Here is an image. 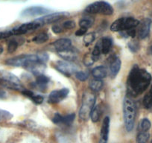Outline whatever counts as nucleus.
I'll list each match as a JSON object with an SVG mask.
<instances>
[{
	"label": "nucleus",
	"instance_id": "f257e3e1",
	"mask_svg": "<svg viewBox=\"0 0 152 143\" xmlns=\"http://www.w3.org/2000/svg\"><path fill=\"white\" fill-rule=\"evenodd\" d=\"M151 75L143 69H140L137 65L130 71L127 81L128 93L131 96H138L142 94L150 85Z\"/></svg>",
	"mask_w": 152,
	"mask_h": 143
},
{
	"label": "nucleus",
	"instance_id": "f03ea898",
	"mask_svg": "<svg viewBox=\"0 0 152 143\" xmlns=\"http://www.w3.org/2000/svg\"><path fill=\"white\" fill-rule=\"evenodd\" d=\"M123 116L125 129L131 132L134 127L136 118V105L134 101L126 97L123 101Z\"/></svg>",
	"mask_w": 152,
	"mask_h": 143
},
{
	"label": "nucleus",
	"instance_id": "7ed1b4c3",
	"mask_svg": "<svg viewBox=\"0 0 152 143\" xmlns=\"http://www.w3.org/2000/svg\"><path fill=\"white\" fill-rule=\"evenodd\" d=\"M96 103V97L91 92H86L84 93L81 102V108L79 110V118L83 121L88 120L90 117L93 109Z\"/></svg>",
	"mask_w": 152,
	"mask_h": 143
},
{
	"label": "nucleus",
	"instance_id": "20e7f679",
	"mask_svg": "<svg viewBox=\"0 0 152 143\" xmlns=\"http://www.w3.org/2000/svg\"><path fill=\"white\" fill-rule=\"evenodd\" d=\"M0 86L14 90H24L20 80L8 72H0Z\"/></svg>",
	"mask_w": 152,
	"mask_h": 143
},
{
	"label": "nucleus",
	"instance_id": "39448f33",
	"mask_svg": "<svg viewBox=\"0 0 152 143\" xmlns=\"http://www.w3.org/2000/svg\"><path fill=\"white\" fill-rule=\"evenodd\" d=\"M140 21L134 17H122L114 21L110 26L112 31H124L134 29L139 26Z\"/></svg>",
	"mask_w": 152,
	"mask_h": 143
},
{
	"label": "nucleus",
	"instance_id": "423d86ee",
	"mask_svg": "<svg viewBox=\"0 0 152 143\" xmlns=\"http://www.w3.org/2000/svg\"><path fill=\"white\" fill-rule=\"evenodd\" d=\"M86 13L90 14H102L110 16L113 14L114 10L112 5L104 1H97L87 5L84 10Z\"/></svg>",
	"mask_w": 152,
	"mask_h": 143
},
{
	"label": "nucleus",
	"instance_id": "0eeeda50",
	"mask_svg": "<svg viewBox=\"0 0 152 143\" xmlns=\"http://www.w3.org/2000/svg\"><path fill=\"white\" fill-rule=\"evenodd\" d=\"M55 66L58 71L66 76H70L72 74L76 73L78 70V67L75 64L66 61H57Z\"/></svg>",
	"mask_w": 152,
	"mask_h": 143
},
{
	"label": "nucleus",
	"instance_id": "6e6552de",
	"mask_svg": "<svg viewBox=\"0 0 152 143\" xmlns=\"http://www.w3.org/2000/svg\"><path fill=\"white\" fill-rule=\"evenodd\" d=\"M41 26H42L40 23L34 21L33 23H28L22 24L21 26L11 30V32L12 34V36L13 35H22L28 33V32L31 31L36 30V29L39 28Z\"/></svg>",
	"mask_w": 152,
	"mask_h": 143
},
{
	"label": "nucleus",
	"instance_id": "1a4fd4ad",
	"mask_svg": "<svg viewBox=\"0 0 152 143\" xmlns=\"http://www.w3.org/2000/svg\"><path fill=\"white\" fill-rule=\"evenodd\" d=\"M48 8L43 6H31L26 8L21 13V16L23 17H35L46 14L49 12Z\"/></svg>",
	"mask_w": 152,
	"mask_h": 143
},
{
	"label": "nucleus",
	"instance_id": "9d476101",
	"mask_svg": "<svg viewBox=\"0 0 152 143\" xmlns=\"http://www.w3.org/2000/svg\"><path fill=\"white\" fill-rule=\"evenodd\" d=\"M66 16V14L64 12L54 13V14L45 16V17H42V18L37 19V20H35V22L40 23L41 26H43V25L53 24V23H57V22L64 19Z\"/></svg>",
	"mask_w": 152,
	"mask_h": 143
},
{
	"label": "nucleus",
	"instance_id": "9b49d317",
	"mask_svg": "<svg viewBox=\"0 0 152 143\" xmlns=\"http://www.w3.org/2000/svg\"><path fill=\"white\" fill-rule=\"evenodd\" d=\"M69 93V90L67 88L56 90L52 91L49 96V102L52 104H58L62 101L67 97Z\"/></svg>",
	"mask_w": 152,
	"mask_h": 143
},
{
	"label": "nucleus",
	"instance_id": "f8f14e48",
	"mask_svg": "<svg viewBox=\"0 0 152 143\" xmlns=\"http://www.w3.org/2000/svg\"><path fill=\"white\" fill-rule=\"evenodd\" d=\"M151 24V20L148 18L144 19L141 23H140L138 26V35L140 38L145 39L148 36L150 33Z\"/></svg>",
	"mask_w": 152,
	"mask_h": 143
},
{
	"label": "nucleus",
	"instance_id": "ddd939ff",
	"mask_svg": "<svg viewBox=\"0 0 152 143\" xmlns=\"http://www.w3.org/2000/svg\"><path fill=\"white\" fill-rule=\"evenodd\" d=\"M110 131V118L108 116L104 119L102 128L100 131V140L99 143H107L109 136Z\"/></svg>",
	"mask_w": 152,
	"mask_h": 143
},
{
	"label": "nucleus",
	"instance_id": "4468645a",
	"mask_svg": "<svg viewBox=\"0 0 152 143\" xmlns=\"http://www.w3.org/2000/svg\"><path fill=\"white\" fill-rule=\"evenodd\" d=\"M122 62L118 57H113L110 62V75L111 78H116L121 69Z\"/></svg>",
	"mask_w": 152,
	"mask_h": 143
},
{
	"label": "nucleus",
	"instance_id": "2eb2a0df",
	"mask_svg": "<svg viewBox=\"0 0 152 143\" xmlns=\"http://www.w3.org/2000/svg\"><path fill=\"white\" fill-rule=\"evenodd\" d=\"M53 46L58 52H64L72 49V41L69 39L61 38L56 40L53 43Z\"/></svg>",
	"mask_w": 152,
	"mask_h": 143
},
{
	"label": "nucleus",
	"instance_id": "dca6fc26",
	"mask_svg": "<svg viewBox=\"0 0 152 143\" xmlns=\"http://www.w3.org/2000/svg\"><path fill=\"white\" fill-rule=\"evenodd\" d=\"M102 47V52L103 55H107L111 50L113 45V40L109 37H105L99 40Z\"/></svg>",
	"mask_w": 152,
	"mask_h": 143
},
{
	"label": "nucleus",
	"instance_id": "f3484780",
	"mask_svg": "<svg viewBox=\"0 0 152 143\" xmlns=\"http://www.w3.org/2000/svg\"><path fill=\"white\" fill-rule=\"evenodd\" d=\"M22 93L26 97L29 98L34 103L37 104H41L43 101V97L41 96H39V95H36L33 93V92L30 91V90H28L25 89L24 90L22 91Z\"/></svg>",
	"mask_w": 152,
	"mask_h": 143
},
{
	"label": "nucleus",
	"instance_id": "a211bd4d",
	"mask_svg": "<svg viewBox=\"0 0 152 143\" xmlns=\"http://www.w3.org/2000/svg\"><path fill=\"white\" fill-rule=\"evenodd\" d=\"M49 81H50V78L49 77L44 75H40L37 77L34 84L39 90H43L46 88V86L49 84Z\"/></svg>",
	"mask_w": 152,
	"mask_h": 143
},
{
	"label": "nucleus",
	"instance_id": "6ab92c4d",
	"mask_svg": "<svg viewBox=\"0 0 152 143\" xmlns=\"http://www.w3.org/2000/svg\"><path fill=\"white\" fill-rule=\"evenodd\" d=\"M92 74L96 79H102V78H104L107 75V69L104 66H99L93 69Z\"/></svg>",
	"mask_w": 152,
	"mask_h": 143
},
{
	"label": "nucleus",
	"instance_id": "aec40b11",
	"mask_svg": "<svg viewBox=\"0 0 152 143\" xmlns=\"http://www.w3.org/2000/svg\"><path fill=\"white\" fill-rule=\"evenodd\" d=\"M58 55L60 57L63 58L64 61H69L71 62L72 61H74L77 58V53L75 51L72 50V49H69V50L64 51V52H58Z\"/></svg>",
	"mask_w": 152,
	"mask_h": 143
},
{
	"label": "nucleus",
	"instance_id": "412c9836",
	"mask_svg": "<svg viewBox=\"0 0 152 143\" xmlns=\"http://www.w3.org/2000/svg\"><path fill=\"white\" fill-rule=\"evenodd\" d=\"M143 106L146 109H150L152 107V85L143 98Z\"/></svg>",
	"mask_w": 152,
	"mask_h": 143
},
{
	"label": "nucleus",
	"instance_id": "4be33fe9",
	"mask_svg": "<svg viewBox=\"0 0 152 143\" xmlns=\"http://www.w3.org/2000/svg\"><path fill=\"white\" fill-rule=\"evenodd\" d=\"M94 23V20L91 17H85V18H82L79 21V26L81 28L84 29H88L90 27H92V26Z\"/></svg>",
	"mask_w": 152,
	"mask_h": 143
},
{
	"label": "nucleus",
	"instance_id": "5701e85b",
	"mask_svg": "<svg viewBox=\"0 0 152 143\" xmlns=\"http://www.w3.org/2000/svg\"><path fill=\"white\" fill-rule=\"evenodd\" d=\"M104 87V83L102 79H94L90 82V87L93 91L99 92L102 90Z\"/></svg>",
	"mask_w": 152,
	"mask_h": 143
},
{
	"label": "nucleus",
	"instance_id": "b1692460",
	"mask_svg": "<svg viewBox=\"0 0 152 143\" xmlns=\"http://www.w3.org/2000/svg\"><path fill=\"white\" fill-rule=\"evenodd\" d=\"M49 40V35L46 33H40L33 38V41L37 44H41L46 43Z\"/></svg>",
	"mask_w": 152,
	"mask_h": 143
},
{
	"label": "nucleus",
	"instance_id": "393cba45",
	"mask_svg": "<svg viewBox=\"0 0 152 143\" xmlns=\"http://www.w3.org/2000/svg\"><path fill=\"white\" fill-rule=\"evenodd\" d=\"M148 133L147 132H141L138 134L137 137V143H146L148 140L149 139Z\"/></svg>",
	"mask_w": 152,
	"mask_h": 143
},
{
	"label": "nucleus",
	"instance_id": "a878e982",
	"mask_svg": "<svg viewBox=\"0 0 152 143\" xmlns=\"http://www.w3.org/2000/svg\"><path fill=\"white\" fill-rule=\"evenodd\" d=\"M19 46V42L17 40H10L8 45V53H13L17 49Z\"/></svg>",
	"mask_w": 152,
	"mask_h": 143
},
{
	"label": "nucleus",
	"instance_id": "bb28decb",
	"mask_svg": "<svg viewBox=\"0 0 152 143\" xmlns=\"http://www.w3.org/2000/svg\"><path fill=\"white\" fill-rule=\"evenodd\" d=\"M151 124L148 119H143L140 122V128L142 131V132H147L151 128Z\"/></svg>",
	"mask_w": 152,
	"mask_h": 143
},
{
	"label": "nucleus",
	"instance_id": "cd10ccee",
	"mask_svg": "<svg viewBox=\"0 0 152 143\" xmlns=\"http://www.w3.org/2000/svg\"><path fill=\"white\" fill-rule=\"evenodd\" d=\"M75 118V113H71V114H69L66 116H63L62 124L65 125H70L74 122Z\"/></svg>",
	"mask_w": 152,
	"mask_h": 143
},
{
	"label": "nucleus",
	"instance_id": "c85d7f7f",
	"mask_svg": "<svg viewBox=\"0 0 152 143\" xmlns=\"http://www.w3.org/2000/svg\"><path fill=\"white\" fill-rule=\"evenodd\" d=\"M90 117H91L93 122H97L99 120L100 113H99V110L98 107H94V108L93 109V111L91 113V115H90Z\"/></svg>",
	"mask_w": 152,
	"mask_h": 143
},
{
	"label": "nucleus",
	"instance_id": "c756f323",
	"mask_svg": "<svg viewBox=\"0 0 152 143\" xmlns=\"http://www.w3.org/2000/svg\"><path fill=\"white\" fill-rule=\"evenodd\" d=\"M75 78L78 80H79L80 81H85L88 78L89 75L87 72H77L76 73H75Z\"/></svg>",
	"mask_w": 152,
	"mask_h": 143
},
{
	"label": "nucleus",
	"instance_id": "7c9ffc66",
	"mask_svg": "<svg viewBox=\"0 0 152 143\" xmlns=\"http://www.w3.org/2000/svg\"><path fill=\"white\" fill-rule=\"evenodd\" d=\"M95 40V34L93 33H90L88 34H86L84 38V42L86 46H89Z\"/></svg>",
	"mask_w": 152,
	"mask_h": 143
},
{
	"label": "nucleus",
	"instance_id": "2f4dec72",
	"mask_svg": "<svg viewBox=\"0 0 152 143\" xmlns=\"http://www.w3.org/2000/svg\"><path fill=\"white\" fill-rule=\"evenodd\" d=\"M75 27V23L72 20H67L63 23V28L64 29H72Z\"/></svg>",
	"mask_w": 152,
	"mask_h": 143
},
{
	"label": "nucleus",
	"instance_id": "473e14b6",
	"mask_svg": "<svg viewBox=\"0 0 152 143\" xmlns=\"http://www.w3.org/2000/svg\"><path fill=\"white\" fill-rule=\"evenodd\" d=\"M11 117V115L10 113L4 110H0V122L2 120H5V119H8Z\"/></svg>",
	"mask_w": 152,
	"mask_h": 143
},
{
	"label": "nucleus",
	"instance_id": "72a5a7b5",
	"mask_svg": "<svg viewBox=\"0 0 152 143\" xmlns=\"http://www.w3.org/2000/svg\"><path fill=\"white\" fill-rule=\"evenodd\" d=\"M52 122L55 124H57V125H59V124H62L63 122V116H61L60 113H57L55 115V116L52 119Z\"/></svg>",
	"mask_w": 152,
	"mask_h": 143
},
{
	"label": "nucleus",
	"instance_id": "f704fd0d",
	"mask_svg": "<svg viewBox=\"0 0 152 143\" xmlns=\"http://www.w3.org/2000/svg\"><path fill=\"white\" fill-rule=\"evenodd\" d=\"M94 62L95 61L93 59V58H92V55H89L88 54H87V55H85V57H84V63L86 64V65L90 66L92 65Z\"/></svg>",
	"mask_w": 152,
	"mask_h": 143
},
{
	"label": "nucleus",
	"instance_id": "c9c22d12",
	"mask_svg": "<svg viewBox=\"0 0 152 143\" xmlns=\"http://www.w3.org/2000/svg\"><path fill=\"white\" fill-rule=\"evenodd\" d=\"M52 30L54 33L58 34H61V32L64 31V28L61 27L60 25H54L52 27Z\"/></svg>",
	"mask_w": 152,
	"mask_h": 143
},
{
	"label": "nucleus",
	"instance_id": "e433bc0d",
	"mask_svg": "<svg viewBox=\"0 0 152 143\" xmlns=\"http://www.w3.org/2000/svg\"><path fill=\"white\" fill-rule=\"evenodd\" d=\"M12 36V34H11V30L8 31H2L0 32V40H2V39L8 38V37Z\"/></svg>",
	"mask_w": 152,
	"mask_h": 143
},
{
	"label": "nucleus",
	"instance_id": "4c0bfd02",
	"mask_svg": "<svg viewBox=\"0 0 152 143\" xmlns=\"http://www.w3.org/2000/svg\"><path fill=\"white\" fill-rule=\"evenodd\" d=\"M129 49H131L132 52H137V49H139V45L135 42H131L129 43Z\"/></svg>",
	"mask_w": 152,
	"mask_h": 143
},
{
	"label": "nucleus",
	"instance_id": "58836bf2",
	"mask_svg": "<svg viewBox=\"0 0 152 143\" xmlns=\"http://www.w3.org/2000/svg\"><path fill=\"white\" fill-rule=\"evenodd\" d=\"M86 33H87V29L81 28H80L78 30L76 31L75 35L76 36H78V37H81V36H83V35L85 34Z\"/></svg>",
	"mask_w": 152,
	"mask_h": 143
},
{
	"label": "nucleus",
	"instance_id": "ea45409f",
	"mask_svg": "<svg viewBox=\"0 0 152 143\" xmlns=\"http://www.w3.org/2000/svg\"><path fill=\"white\" fill-rule=\"evenodd\" d=\"M3 52V48H2V46H0V55Z\"/></svg>",
	"mask_w": 152,
	"mask_h": 143
}]
</instances>
